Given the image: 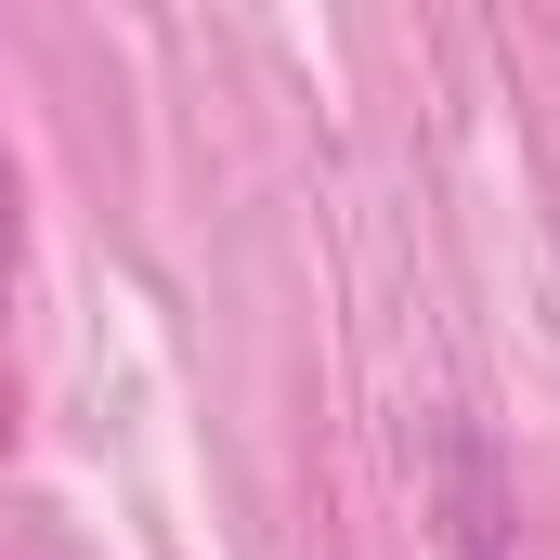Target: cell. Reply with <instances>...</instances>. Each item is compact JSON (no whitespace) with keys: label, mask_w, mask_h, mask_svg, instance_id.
Segmentation results:
<instances>
[{"label":"cell","mask_w":560,"mask_h":560,"mask_svg":"<svg viewBox=\"0 0 560 560\" xmlns=\"http://www.w3.org/2000/svg\"><path fill=\"white\" fill-rule=\"evenodd\" d=\"M443 469H456V560H509V535H495V469H482V443H456Z\"/></svg>","instance_id":"cell-1"}]
</instances>
